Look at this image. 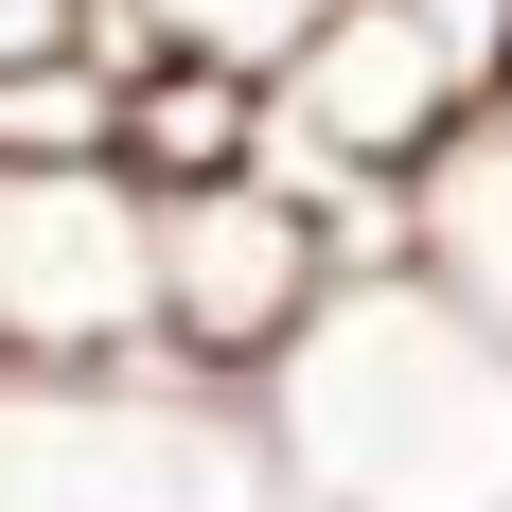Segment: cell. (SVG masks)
<instances>
[{"mask_svg":"<svg viewBox=\"0 0 512 512\" xmlns=\"http://www.w3.org/2000/svg\"><path fill=\"white\" fill-rule=\"evenodd\" d=\"M248 424L301 512H512V336H477L424 265H354Z\"/></svg>","mask_w":512,"mask_h":512,"instance_id":"6da1fadb","label":"cell"},{"mask_svg":"<svg viewBox=\"0 0 512 512\" xmlns=\"http://www.w3.org/2000/svg\"><path fill=\"white\" fill-rule=\"evenodd\" d=\"M477 71L424 36L407 0H318L301 36L265 53V177L318 195V230L354 265H407V177L477 124Z\"/></svg>","mask_w":512,"mask_h":512,"instance_id":"7a4b0ae2","label":"cell"},{"mask_svg":"<svg viewBox=\"0 0 512 512\" xmlns=\"http://www.w3.org/2000/svg\"><path fill=\"white\" fill-rule=\"evenodd\" d=\"M0 512H301V495L248 389L106 354V371H0Z\"/></svg>","mask_w":512,"mask_h":512,"instance_id":"3957f363","label":"cell"},{"mask_svg":"<svg viewBox=\"0 0 512 512\" xmlns=\"http://www.w3.org/2000/svg\"><path fill=\"white\" fill-rule=\"evenodd\" d=\"M336 283H354V248L265 159L248 177H195V195H142V354L195 371V389H265Z\"/></svg>","mask_w":512,"mask_h":512,"instance_id":"277c9868","label":"cell"},{"mask_svg":"<svg viewBox=\"0 0 512 512\" xmlns=\"http://www.w3.org/2000/svg\"><path fill=\"white\" fill-rule=\"evenodd\" d=\"M142 354V177H0V371Z\"/></svg>","mask_w":512,"mask_h":512,"instance_id":"5b68a950","label":"cell"},{"mask_svg":"<svg viewBox=\"0 0 512 512\" xmlns=\"http://www.w3.org/2000/svg\"><path fill=\"white\" fill-rule=\"evenodd\" d=\"M407 265L477 318V336H512V89L407 177Z\"/></svg>","mask_w":512,"mask_h":512,"instance_id":"8992f818","label":"cell"},{"mask_svg":"<svg viewBox=\"0 0 512 512\" xmlns=\"http://www.w3.org/2000/svg\"><path fill=\"white\" fill-rule=\"evenodd\" d=\"M124 71V177L142 195H195V177H248L265 159V71H230V53H106Z\"/></svg>","mask_w":512,"mask_h":512,"instance_id":"52a82bcc","label":"cell"},{"mask_svg":"<svg viewBox=\"0 0 512 512\" xmlns=\"http://www.w3.org/2000/svg\"><path fill=\"white\" fill-rule=\"evenodd\" d=\"M106 142H124V71H106L89 36L0 71V177H71V159H106ZM106 177H124V159H106Z\"/></svg>","mask_w":512,"mask_h":512,"instance_id":"ba28073f","label":"cell"},{"mask_svg":"<svg viewBox=\"0 0 512 512\" xmlns=\"http://www.w3.org/2000/svg\"><path fill=\"white\" fill-rule=\"evenodd\" d=\"M301 18L318 0H89V53H230V71H265Z\"/></svg>","mask_w":512,"mask_h":512,"instance_id":"9c48e42d","label":"cell"},{"mask_svg":"<svg viewBox=\"0 0 512 512\" xmlns=\"http://www.w3.org/2000/svg\"><path fill=\"white\" fill-rule=\"evenodd\" d=\"M407 18H424L442 53H460L477 89H512V0H407Z\"/></svg>","mask_w":512,"mask_h":512,"instance_id":"30bf717a","label":"cell"},{"mask_svg":"<svg viewBox=\"0 0 512 512\" xmlns=\"http://www.w3.org/2000/svg\"><path fill=\"white\" fill-rule=\"evenodd\" d=\"M89 36V0H0V71H18V53H71Z\"/></svg>","mask_w":512,"mask_h":512,"instance_id":"8fae6325","label":"cell"}]
</instances>
